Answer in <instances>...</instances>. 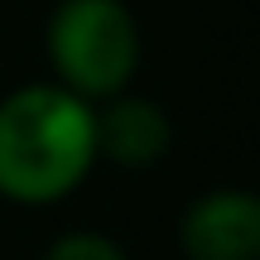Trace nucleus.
I'll return each instance as SVG.
<instances>
[{"label": "nucleus", "instance_id": "f257e3e1", "mask_svg": "<svg viewBox=\"0 0 260 260\" xmlns=\"http://www.w3.org/2000/svg\"><path fill=\"white\" fill-rule=\"evenodd\" d=\"M96 164V111L63 82L19 87L0 102V193L44 207L68 198Z\"/></svg>", "mask_w": 260, "mask_h": 260}, {"label": "nucleus", "instance_id": "f03ea898", "mask_svg": "<svg viewBox=\"0 0 260 260\" xmlns=\"http://www.w3.org/2000/svg\"><path fill=\"white\" fill-rule=\"evenodd\" d=\"M48 63L77 96H121L140 63V24L121 0H63L48 19Z\"/></svg>", "mask_w": 260, "mask_h": 260}, {"label": "nucleus", "instance_id": "7ed1b4c3", "mask_svg": "<svg viewBox=\"0 0 260 260\" xmlns=\"http://www.w3.org/2000/svg\"><path fill=\"white\" fill-rule=\"evenodd\" d=\"M178 246L188 260H260V193H203L178 222Z\"/></svg>", "mask_w": 260, "mask_h": 260}, {"label": "nucleus", "instance_id": "20e7f679", "mask_svg": "<svg viewBox=\"0 0 260 260\" xmlns=\"http://www.w3.org/2000/svg\"><path fill=\"white\" fill-rule=\"evenodd\" d=\"M169 140H174L169 116L145 96H121L96 116V154L116 159L125 169H145L154 159H164Z\"/></svg>", "mask_w": 260, "mask_h": 260}, {"label": "nucleus", "instance_id": "39448f33", "mask_svg": "<svg viewBox=\"0 0 260 260\" xmlns=\"http://www.w3.org/2000/svg\"><path fill=\"white\" fill-rule=\"evenodd\" d=\"M44 260H125V251L102 232H68L48 246Z\"/></svg>", "mask_w": 260, "mask_h": 260}]
</instances>
